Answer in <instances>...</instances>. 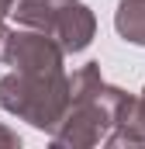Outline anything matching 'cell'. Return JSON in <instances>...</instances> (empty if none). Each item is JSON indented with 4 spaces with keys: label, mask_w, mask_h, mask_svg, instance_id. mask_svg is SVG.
I'll use <instances>...</instances> for the list:
<instances>
[{
    "label": "cell",
    "mask_w": 145,
    "mask_h": 149,
    "mask_svg": "<svg viewBox=\"0 0 145 149\" xmlns=\"http://www.w3.org/2000/svg\"><path fill=\"white\" fill-rule=\"evenodd\" d=\"M3 59L17 73H62V49L45 35H7Z\"/></svg>",
    "instance_id": "3957f363"
},
{
    "label": "cell",
    "mask_w": 145,
    "mask_h": 149,
    "mask_svg": "<svg viewBox=\"0 0 145 149\" xmlns=\"http://www.w3.org/2000/svg\"><path fill=\"white\" fill-rule=\"evenodd\" d=\"M14 17L59 38L66 52H83L93 38V14L79 0H17Z\"/></svg>",
    "instance_id": "7a4b0ae2"
},
{
    "label": "cell",
    "mask_w": 145,
    "mask_h": 149,
    "mask_svg": "<svg viewBox=\"0 0 145 149\" xmlns=\"http://www.w3.org/2000/svg\"><path fill=\"white\" fill-rule=\"evenodd\" d=\"M131 111H135V114H131V121L138 125V135H142V142H145V90H142V101H138Z\"/></svg>",
    "instance_id": "5b68a950"
},
{
    "label": "cell",
    "mask_w": 145,
    "mask_h": 149,
    "mask_svg": "<svg viewBox=\"0 0 145 149\" xmlns=\"http://www.w3.org/2000/svg\"><path fill=\"white\" fill-rule=\"evenodd\" d=\"M14 0H0V21H3V14H7V7H10Z\"/></svg>",
    "instance_id": "52a82bcc"
},
{
    "label": "cell",
    "mask_w": 145,
    "mask_h": 149,
    "mask_svg": "<svg viewBox=\"0 0 145 149\" xmlns=\"http://www.w3.org/2000/svg\"><path fill=\"white\" fill-rule=\"evenodd\" d=\"M66 90L62 73H14L0 80V104L35 128H52L66 111Z\"/></svg>",
    "instance_id": "6da1fadb"
},
{
    "label": "cell",
    "mask_w": 145,
    "mask_h": 149,
    "mask_svg": "<svg viewBox=\"0 0 145 149\" xmlns=\"http://www.w3.org/2000/svg\"><path fill=\"white\" fill-rule=\"evenodd\" d=\"M0 142H7V146H14V142H17V135H10V132H3V128H0Z\"/></svg>",
    "instance_id": "8992f818"
},
{
    "label": "cell",
    "mask_w": 145,
    "mask_h": 149,
    "mask_svg": "<svg viewBox=\"0 0 145 149\" xmlns=\"http://www.w3.org/2000/svg\"><path fill=\"white\" fill-rule=\"evenodd\" d=\"M114 24H117V31H121L124 42L145 45V0H121Z\"/></svg>",
    "instance_id": "277c9868"
}]
</instances>
